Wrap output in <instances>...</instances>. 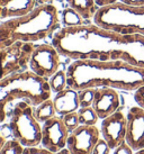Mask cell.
<instances>
[{
    "label": "cell",
    "mask_w": 144,
    "mask_h": 154,
    "mask_svg": "<svg viewBox=\"0 0 144 154\" xmlns=\"http://www.w3.org/2000/svg\"><path fill=\"white\" fill-rule=\"evenodd\" d=\"M77 112H78L80 125H89V126H92V125L97 124L98 119H99L97 112L95 111L92 106H90V107H80Z\"/></svg>",
    "instance_id": "ffe728a7"
},
{
    "label": "cell",
    "mask_w": 144,
    "mask_h": 154,
    "mask_svg": "<svg viewBox=\"0 0 144 154\" xmlns=\"http://www.w3.org/2000/svg\"><path fill=\"white\" fill-rule=\"evenodd\" d=\"M121 100L119 94L116 89L113 88H97L95 99L92 103V108L97 112L99 119H104L115 111L118 110Z\"/></svg>",
    "instance_id": "4fadbf2b"
},
{
    "label": "cell",
    "mask_w": 144,
    "mask_h": 154,
    "mask_svg": "<svg viewBox=\"0 0 144 154\" xmlns=\"http://www.w3.org/2000/svg\"><path fill=\"white\" fill-rule=\"evenodd\" d=\"M55 154H71V152L69 151L68 147H64V149H62L61 151H59V152H56Z\"/></svg>",
    "instance_id": "1f68e13d"
},
{
    "label": "cell",
    "mask_w": 144,
    "mask_h": 154,
    "mask_svg": "<svg viewBox=\"0 0 144 154\" xmlns=\"http://www.w3.org/2000/svg\"><path fill=\"white\" fill-rule=\"evenodd\" d=\"M6 143H7L6 138H5L4 135L0 133V152H1V150H2V149H4V146L6 145Z\"/></svg>",
    "instance_id": "f546056e"
},
{
    "label": "cell",
    "mask_w": 144,
    "mask_h": 154,
    "mask_svg": "<svg viewBox=\"0 0 144 154\" xmlns=\"http://www.w3.org/2000/svg\"><path fill=\"white\" fill-rule=\"evenodd\" d=\"M126 116L122 111H115L114 114L102 119L100 134L108 143L111 150L116 149L126 138Z\"/></svg>",
    "instance_id": "8fae6325"
},
{
    "label": "cell",
    "mask_w": 144,
    "mask_h": 154,
    "mask_svg": "<svg viewBox=\"0 0 144 154\" xmlns=\"http://www.w3.org/2000/svg\"><path fill=\"white\" fill-rule=\"evenodd\" d=\"M59 13L53 4L38 5L30 13L0 23V48L17 42L35 43L59 29Z\"/></svg>",
    "instance_id": "3957f363"
},
{
    "label": "cell",
    "mask_w": 144,
    "mask_h": 154,
    "mask_svg": "<svg viewBox=\"0 0 144 154\" xmlns=\"http://www.w3.org/2000/svg\"><path fill=\"white\" fill-rule=\"evenodd\" d=\"M60 53L52 44L35 45L30 60V71L49 80L60 69Z\"/></svg>",
    "instance_id": "ba28073f"
},
{
    "label": "cell",
    "mask_w": 144,
    "mask_h": 154,
    "mask_svg": "<svg viewBox=\"0 0 144 154\" xmlns=\"http://www.w3.org/2000/svg\"><path fill=\"white\" fill-rule=\"evenodd\" d=\"M70 132L61 116H54L42 125V146L56 153L67 147Z\"/></svg>",
    "instance_id": "9c48e42d"
},
{
    "label": "cell",
    "mask_w": 144,
    "mask_h": 154,
    "mask_svg": "<svg viewBox=\"0 0 144 154\" xmlns=\"http://www.w3.org/2000/svg\"><path fill=\"white\" fill-rule=\"evenodd\" d=\"M49 85L51 88L52 94H58L60 91L64 90L68 87V74H67V69L60 68L56 72L52 75L49 80Z\"/></svg>",
    "instance_id": "ac0fdd59"
},
{
    "label": "cell",
    "mask_w": 144,
    "mask_h": 154,
    "mask_svg": "<svg viewBox=\"0 0 144 154\" xmlns=\"http://www.w3.org/2000/svg\"><path fill=\"white\" fill-rule=\"evenodd\" d=\"M93 23L105 29L126 35L144 36V5L117 1L98 8Z\"/></svg>",
    "instance_id": "5b68a950"
},
{
    "label": "cell",
    "mask_w": 144,
    "mask_h": 154,
    "mask_svg": "<svg viewBox=\"0 0 144 154\" xmlns=\"http://www.w3.org/2000/svg\"><path fill=\"white\" fill-rule=\"evenodd\" d=\"M83 18L81 17V15L79 13H77L74 9L65 8L62 11V24L64 27H73V26H79L85 24L83 23Z\"/></svg>",
    "instance_id": "d6986e66"
},
{
    "label": "cell",
    "mask_w": 144,
    "mask_h": 154,
    "mask_svg": "<svg viewBox=\"0 0 144 154\" xmlns=\"http://www.w3.org/2000/svg\"><path fill=\"white\" fill-rule=\"evenodd\" d=\"M133 151L134 150L132 149L131 146L128 145L126 142H124L119 146H117L116 149H114L113 154H134Z\"/></svg>",
    "instance_id": "4316f807"
},
{
    "label": "cell",
    "mask_w": 144,
    "mask_h": 154,
    "mask_svg": "<svg viewBox=\"0 0 144 154\" xmlns=\"http://www.w3.org/2000/svg\"><path fill=\"white\" fill-rule=\"evenodd\" d=\"M95 94H96V89H93V88H87V89L79 90L78 96H79L80 107H90V106H92Z\"/></svg>",
    "instance_id": "44dd1931"
},
{
    "label": "cell",
    "mask_w": 144,
    "mask_h": 154,
    "mask_svg": "<svg viewBox=\"0 0 144 154\" xmlns=\"http://www.w3.org/2000/svg\"><path fill=\"white\" fill-rule=\"evenodd\" d=\"M34 115V106L25 100L18 101L10 114L9 127L14 140L24 147L38 146L42 143V126Z\"/></svg>",
    "instance_id": "8992f818"
},
{
    "label": "cell",
    "mask_w": 144,
    "mask_h": 154,
    "mask_svg": "<svg viewBox=\"0 0 144 154\" xmlns=\"http://www.w3.org/2000/svg\"><path fill=\"white\" fill-rule=\"evenodd\" d=\"M52 45L73 61L119 60L144 68V36L116 33L95 23L60 28L52 36Z\"/></svg>",
    "instance_id": "6da1fadb"
},
{
    "label": "cell",
    "mask_w": 144,
    "mask_h": 154,
    "mask_svg": "<svg viewBox=\"0 0 144 154\" xmlns=\"http://www.w3.org/2000/svg\"><path fill=\"white\" fill-rule=\"evenodd\" d=\"M122 2L126 4H133V5H144V0H119Z\"/></svg>",
    "instance_id": "f1b7e54d"
},
{
    "label": "cell",
    "mask_w": 144,
    "mask_h": 154,
    "mask_svg": "<svg viewBox=\"0 0 144 154\" xmlns=\"http://www.w3.org/2000/svg\"><path fill=\"white\" fill-rule=\"evenodd\" d=\"M52 91L46 79L38 77L32 71H23L0 80V124L8 118L14 106L21 100L32 106L50 99Z\"/></svg>",
    "instance_id": "277c9868"
},
{
    "label": "cell",
    "mask_w": 144,
    "mask_h": 154,
    "mask_svg": "<svg viewBox=\"0 0 144 154\" xmlns=\"http://www.w3.org/2000/svg\"><path fill=\"white\" fill-rule=\"evenodd\" d=\"M54 103V108L58 116H64L70 112L78 111L80 108L79 103V96L78 91L67 87L64 90L60 91L54 94V98L52 99Z\"/></svg>",
    "instance_id": "5bb4252c"
},
{
    "label": "cell",
    "mask_w": 144,
    "mask_h": 154,
    "mask_svg": "<svg viewBox=\"0 0 144 154\" xmlns=\"http://www.w3.org/2000/svg\"><path fill=\"white\" fill-rule=\"evenodd\" d=\"M23 154H55L51 151H49L45 147H39L38 146H27V147H24L23 150Z\"/></svg>",
    "instance_id": "d4e9b609"
},
{
    "label": "cell",
    "mask_w": 144,
    "mask_h": 154,
    "mask_svg": "<svg viewBox=\"0 0 144 154\" xmlns=\"http://www.w3.org/2000/svg\"><path fill=\"white\" fill-rule=\"evenodd\" d=\"M110 151L111 149L108 145V143L104 138H99V141L97 142L92 151V154H110Z\"/></svg>",
    "instance_id": "cb8c5ba5"
},
{
    "label": "cell",
    "mask_w": 144,
    "mask_h": 154,
    "mask_svg": "<svg viewBox=\"0 0 144 154\" xmlns=\"http://www.w3.org/2000/svg\"><path fill=\"white\" fill-rule=\"evenodd\" d=\"M68 86L72 89L113 88L135 91L144 85V68L124 61L77 60L67 68Z\"/></svg>",
    "instance_id": "7a4b0ae2"
},
{
    "label": "cell",
    "mask_w": 144,
    "mask_h": 154,
    "mask_svg": "<svg viewBox=\"0 0 144 154\" xmlns=\"http://www.w3.org/2000/svg\"><path fill=\"white\" fill-rule=\"evenodd\" d=\"M100 138V129L96 125H80L69 134L67 147L71 154H92Z\"/></svg>",
    "instance_id": "30bf717a"
},
{
    "label": "cell",
    "mask_w": 144,
    "mask_h": 154,
    "mask_svg": "<svg viewBox=\"0 0 144 154\" xmlns=\"http://www.w3.org/2000/svg\"><path fill=\"white\" fill-rule=\"evenodd\" d=\"M36 6V0H0V20L24 16Z\"/></svg>",
    "instance_id": "9a60e30c"
},
{
    "label": "cell",
    "mask_w": 144,
    "mask_h": 154,
    "mask_svg": "<svg viewBox=\"0 0 144 154\" xmlns=\"http://www.w3.org/2000/svg\"><path fill=\"white\" fill-rule=\"evenodd\" d=\"M53 0H36L37 5H47V4H52Z\"/></svg>",
    "instance_id": "4dcf8cb0"
},
{
    "label": "cell",
    "mask_w": 144,
    "mask_h": 154,
    "mask_svg": "<svg viewBox=\"0 0 144 154\" xmlns=\"http://www.w3.org/2000/svg\"><path fill=\"white\" fill-rule=\"evenodd\" d=\"M134 99H135L137 106L144 109V85L137 88L134 92Z\"/></svg>",
    "instance_id": "484cf974"
},
{
    "label": "cell",
    "mask_w": 144,
    "mask_h": 154,
    "mask_svg": "<svg viewBox=\"0 0 144 154\" xmlns=\"http://www.w3.org/2000/svg\"><path fill=\"white\" fill-rule=\"evenodd\" d=\"M126 142L134 151L144 149V109L132 107L126 115Z\"/></svg>",
    "instance_id": "7c38bea8"
},
{
    "label": "cell",
    "mask_w": 144,
    "mask_h": 154,
    "mask_svg": "<svg viewBox=\"0 0 144 154\" xmlns=\"http://www.w3.org/2000/svg\"><path fill=\"white\" fill-rule=\"evenodd\" d=\"M119 0H95V2L98 7H106V6H109V5H113L115 2H117Z\"/></svg>",
    "instance_id": "83f0119b"
},
{
    "label": "cell",
    "mask_w": 144,
    "mask_h": 154,
    "mask_svg": "<svg viewBox=\"0 0 144 154\" xmlns=\"http://www.w3.org/2000/svg\"><path fill=\"white\" fill-rule=\"evenodd\" d=\"M62 119H63L64 125L67 126V128L70 133L73 132L77 127L80 126V122H79V117H78V112H70L67 115L62 116Z\"/></svg>",
    "instance_id": "603a6c76"
},
{
    "label": "cell",
    "mask_w": 144,
    "mask_h": 154,
    "mask_svg": "<svg viewBox=\"0 0 144 154\" xmlns=\"http://www.w3.org/2000/svg\"><path fill=\"white\" fill-rule=\"evenodd\" d=\"M34 43L17 42L10 46L0 48V80L18 72L26 71L34 51Z\"/></svg>",
    "instance_id": "52a82bcc"
},
{
    "label": "cell",
    "mask_w": 144,
    "mask_h": 154,
    "mask_svg": "<svg viewBox=\"0 0 144 154\" xmlns=\"http://www.w3.org/2000/svg\"><path fill=\"white\" fill-rule=\"evenodd\" d=\"M65 1L69 7L80 14L83 19L93 18L99 8L95 2V0H65Z\"/></svg>",
    "instance_id": "2e32d148"
},
{
    "label": "cell",
    "mask_w": 144,
    "mask_h": 154,
    "mask_svg": "<svg viewBox=\"0 0 144 154\" xmlns=\"http://www.w3.org/2000/svg\"><path fill=\"white\" fill-rule=\"evenodd\" d=\"M24 146L16 140H9L1 150L0 154H23Z\"/></svg>",
    "instance_id": "7402d4cb"
},
{
    "label": "cell",
    "mask_w": 144,
    "mask_h": 154,
    "mask_svg": "<svg viewBox=\"0 0 144 154\" xmlns=\"http://www.w3.org/2000/svg\"><path fill=\"white\" fill-rule=\"evenodd\" d=\"M134 154H144V149L142 150H139V151H135V153Z\"/></svg>",
    "instance_id": "d6a6232c"
},
{
    "label": "cell",
    "mask_w": 144,
    "mask_h": 154,
    "mask_svg": "<svg viewBox=\"0 0 144 154\" xmlns=\"http://www.w3.org/2000/svg\"><path fill=\"white\" fill-rule=\"evenodd\" d=\"M34 115L36 117V119L42 124L45 123L46 120L51 119L52 117L56 116L53 100L50 98L45 101H43L42 103H39L38 106L34 107Z\"/></svg>",
    "instance_id": "e0dca14e"
}]
</instances>
